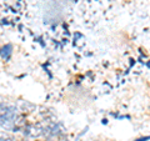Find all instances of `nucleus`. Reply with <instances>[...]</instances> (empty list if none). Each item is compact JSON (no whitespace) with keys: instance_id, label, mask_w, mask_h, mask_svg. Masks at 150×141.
Instances as JSON below:
<instances>
[{"instance_id":"4","label":"nucleus","mask_w":150,"mask_h":141,"mask_svg":"<svg viewBox=\"0 0 150 141\" xmlns=\"http://www.w3.org/2000/svg\"><path fill=\"white\" fill-rule=\"evenodd\" d=\"M0 141H16V139L14 136L5 134V133H1L0 134Z\"/></svg>"},{"instance_id":"1","label":"nucleus","mask_w":150,"mask_h":141,"mask_svg":"<svg viewBox=\"0 0 150 141\" xmlns=\"http://www.w3.org/2000/svg\"><path fill=\"white\" fill-rule=\"evenodd\" d=\"M18 120L16 107L10 104L0 102V126L5 130H16Z\"/></svg>"},{"instance_id":"3","label":"nucleus","mask_w":150,"mask_h":141,"mask_svg":"<svg viewBox=\"0 0 150 141\" xmlns=\"http://www.w3.org/2000/svg\"><path fill=\"white\" fill-rule=\"evenodd\" d=\"M11 51H13V46L10 44H8L0 50V56L5 60H9L10 59V55H11Z\"/></svg>"},{"instance_id":"5","label":"nucleus","mask_w":150,"mask_h":141,"mask_svg":"<svg viewBox=\"0 0 150 141\" xmlns=\"http://www.w3.org/2000/svg\"><path fill=\"white\" fill-rule=\"evenodd\" d=\"M48 141H53V140H48Z\"/></svg>"},{"instance_id":"2","label":"nucleus","mask_w":150,"mask_h":141,"mask_svg":"<svg viewBox=\"0 0 150 141\" xmlns=\"http://www.w3.org/2000/svg\"><path fill=\"white\" fill-rule=\"evenodd\" d=\"M24 135L29 136V137H38V136L43 135V125H28L24 129Z\"/></svg>"}]
</instances>
